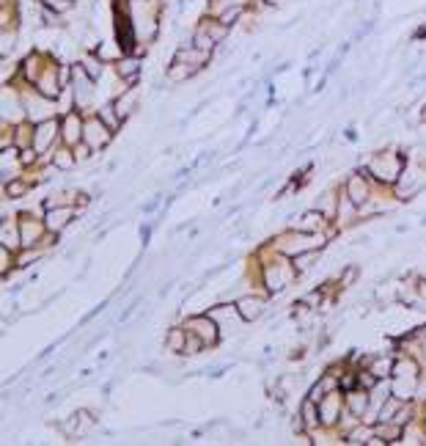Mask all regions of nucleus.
<instances>
[{"instance_id":"f257e3e1","label":"nucleus","mask_w":426,"mask_h":446,"mask_svg":"<svg viewBox=\"0 0 426 446\" xmlns=\"http://www.w3.org/2000/svg\"><path fill=\"white\" fill-rule=\"evenodd\" d=\"M261 300H242L239 303V309H242V317H248V320H256V317L261 314Z\"/></svg>"},{"instance_id":"f03ea898","label":"nucleus","mask_w":426,"mask_h":446,"mask_svg":"<svg viewBox=\"0 0 426 446\" xmlns=\"http://www.w3.org/2000/svg\"><path fill=\"white\" fill-rule=\"evenodd\" d=\"M135 61H124V64H121V75H132V69H135Z\"/></svg>"}]
</instances>
